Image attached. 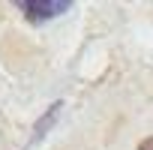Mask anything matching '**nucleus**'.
<instances>
[{
  "label": "nucleus",
  "mask_w": 153,
  "mask_h": 150,
  "mask_svg": "<svg viewBox=\"0 0 153 150\" xmlns=\"http://www.w3.org/2000/svg\"><path fill=\"white\" fill-rule=\"evenodd\" d=\"M69 0H18V9L27 15V21L39 24V21H51L63 12H69Z\"/></svg>",
  "instance_id": "nucleus-1"
},
{
  "label": "nucleus",
  "mask_w": 153,
  "mask_h": 150,
  "mask_svg": "<svg viewBox=\"0 0 153 150\" xmlns=\"http://www.w3.org/2000/svg\"><path fill=\"white\" fill-rule=\"evenodd\" d=\"M57 111H60V102H57V105H51V108H48V117L36 123V129H33V141H36V138H42V135L48 132V126H51V123L57 120Z\"/></svg>",
  "instance_id": "nucleus-2"
},
{
  "label": "nucleus",
  "mask_w": 153,
  "mask_h": 150,
  "mask_svg": "<svg viewBox=\"0 0 153 150\" xmlns=\"http://www.w3.org/2000/svg\"><path fill=\"white\" fill-rule=\"evenodd\" d=\"M138 150H153V135H150V138H144V141L138 144Z\"/></svg>",
  "instance_id": "nucleus-3"
}]
</instances>
